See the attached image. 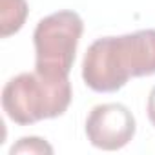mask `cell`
Instances as JSON below:
<instances>
[{"mask_svg":"<svg viewBox=\"0 0 155 155\" xmlns=\"http://www.w3.org/2000/svg\"><path fill=\"white\" fill-rule=\"evenodd\" d=\"M148 119H150V122L153 124V128H155V86L151 88V91H150V97H148Z\"/></svg>","mask_w":155,"mask_h":155,"instance_id":"52a82bcc","label":"cell"},{"mask_svg":"<svg viewBox=\"0 0 155 155\" xmlns=\"http://www.w3.org/2000/svg\"><path fill=\"white\" fill-rule=\"evenodd\" d=\"M29 8L26 0H0V37L8 38L22 29Z\"/></svg>","mask_w":155,"mask_h":155,"instance_id":"5b68a950","label":"cell"},{"mask_svg":"<svg viewBox=\"0 0 155 155\" xmlns=\"http://www.w3.org/2000/svg\"><path fill=\"white\" fill-rule=\"evenodd\" d=\"M155 75V29L97 38L82 60V81L97 93H113L135 77Z\"/></svg>","mask_w":155,"mask_h":155,"instance_id":"6da1fadb","label":"cell"},{"mask_svg":"<svg viewBox=\"0 0 155 155\" xmlns=\"http://www.w3.org/2000/svg\"><path fill=\"white\" fill-rule=\"evenodd\" d=\"M11 155L15 153H53V148L40 137H22L17 144H13V148L9 150Z\"/></svg>","mask_w":155,"mask_h":155,"instance_id":"8992f818","label":"cell"},{"mask_svg":"<svg viewBox=\"0 0 155 155\" xmlns=\"http://www.w3.org/2000/svg\"><path fill=\"white\" fill-rule=\"evenodd\" d=\"M82 31L84 22L81 15L69 9L42 18L33 31L35 71L51 81L68 79Z\"/></svg>","mask_w":155,"mask_h":155,"instance_id":"3957f363","label":"cell"},{"mask_svg":"<svg viewBox=\"0 0 155 155\" xmlns=\"http://www.w3.org/2000/svg\"><path fill=\"white\" fill-rule=\"evenodd\" d=\"M71 97L69 79L51 81L37 71L20 73L4 86L2 108L13 122L28 126L64 115Z\"/></svg>","mask_w":155,"mask_h":155,"instance_id":"7a4b0ae2","label":"cell"},{"mask_svg":"<svg viewBox=\"0 0 155 155\" xmlns=\"http://www.w3.org/2000/svg\"><path fill=\"white\" fill-rule=\"evenodd\" d=\"M135 117L119 102L95 106L86 119V137L91 146L106 151L124 148L135 137Z\"/></svg>","mask_w":155,"mask_h":155,"instance_id":"277c9868","label":"cell"}]
</instances>
